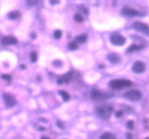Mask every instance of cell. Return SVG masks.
Listing matches in <instances>:
<instances>
[{"mask_svg": "<svg viewBox=\"0 0 149 139\" xmlns=\"http://www.w3.org/2000/svg\"><path fill=\"white\" fill-rule=\"evenodd\" d=\"M111 42L113 44V45H116V46H122L126 43V39L121 36L119 34H114L112 35L111 38Z\"/></svg>", "mask_w": 149, "mask_h": 139, "instance_id": "5b68a950", "label": "cell"}, {"mask_svg": "<svg viewBox=\"0 0 149 139\" xmlns=\"http://www.w3.org/2000/svg\"><path fill=\"white\" fill-rule=\"evenodd\" d=\"M42 139H49V138H47V137H42Z\"/></svg>", "mask_w": 149, "mask_h": 139, "instance_id": "d4e9b609", "label": "cell"}, {"mask_svg": "<svg viewBox=\"0 0 149 139\" xmlns=\"http://www.w3.org/2000/svg\"><path fill=\"white\" fill-rule=\"evenodd\" d=\"M72 75H73L72 73H67V75H63V76H62V77L58 80V83H63V82L69 81L70 79H71V77H72Z\"/></svg>", "mask_w": 149, "mask_h": 139, "instance_id": "8fae6325", "label": "cell"}, {"mask_svg": "<svg viewBox=\"0 0 149 139\" xmlns=\"http://www.w3.org/2000/svg\"><path fill=\"white\" fill-rule=\"evenodd\" d=\"M127 127L129 129H132L134 128V122H133V121H128V122H127Z\"/></svg>", "mask_w": 149, "mask_h": 139, "instance_id": "44dd1931", "label": "cell"}, {"mask_svg": "<svg viewBox=\"0 0 149 139\" xmlns=\"http://www.w3.org/2000/svg\"><path fill=\"white\" fill-rule=\"evenodd\" d=\"M132 81L127 80V79H114L109 82V86L113 89H123L132 86Z\"/></svg>", "mask_w": 149, "mask_h": 139, "instance_id": "6da1fadb", "label": "cell"}, {"mask_svg": "<svg viewBox=\"0 0 149 139\" xmlns=\"http://www.w3.org/2000/svg\"><path fill=\"white\" fill-rule=\"evenodd\" d=\"M109 60L112 62V63H117V62H119V57L118 55H116L115 53H111V54L109 55Z\"/></svg>", "mask_w": 149, "mask_h": 139, "instance_id": "4fadbf2b", "label": "cell"}, {"mask_svg": "<svg viewBox=\"0 0 149 139\" xmlns=\"http://www.w3.org/2000/svg\"><path fill=\"white\" fill-rule=\"evenodd\" d=\"M77 47V43L72 42V43H70V44H69V48H70V49H76Z\"/></svg>", "mask_w": 149, "mask_h": 139, "instance_id": "d6986e66", "label": "cell"}, {"mask_svg": "<svg viewBox=\"0 0 149 139\" xmlns=\"http://www.w3.org/2000/svg\"><path fill=\"white\" fill-rule=\"evenodd\" d=\"M17 17H19V13L17 12H14V13L10 14V17H13V19H16Z\"/></svg>", "mask_w": 149, "mask_h": 139, "instance_id": "7402d4cb", "label": "cell"}, {"mask_svg": "<svg viewBox=\"0 0 149 139\" xmlns=\"http://www.w3.org/2000/svg\"><path fill=\"white\" fill-rule=\"evenodd\" d=\"M100 139H116V137L113 134L109 133V132H106V133L101 135Z\"/></svg>", "mask_w": 149, "mask_h": 139, "instance_id": "9a60e30c", "label": "cell"}, {"mask_svg": "<svg viewBox=\"0 0 149 139\" xmlns=\"http://www.w3.org/2000/svg\"><path fill=\"white\" fill-rule=\"evenodd\" d=\"M3 99H4V102L8 106H13L15 103H16V100H15V98L8 93L3 94Z\"/></svg>", "mask_w": 149, "mask_h": 139, "instance_id": "9c48e42d", "label": "cell"}, {"mask_svg": "<svg viewBox=\"0 0 149 139\" xmlns=\"http://www.w3.org/2000/svg\"><path fill=\"white\" fill-rule=\"evenodd\" d=\"M61 36H62V32L60 30H56L54 32V38H55V39H59Z\"/></svg>", "mask_w": 149, "mask_h": 139, "instance_id": "ac0fdd59", "label": "cell"}, {"mask_svg": "<svg viewBox=\"0 0 149 139\" xmlns=\"http://www.w3.org/2000/svg\"><path fill=\"white\" fill-rule=\"evenodd\" d=\"M74 20L77 21V22H81L83 20V17H82V16L80 14H76V15H74Z\"/></svg>", "mask_w": 149, "mask_h": 139, "instance_id": "e0dca14e", "label": "cell"}, {"mask_svg": "<svg viewBox=\"0 0 149 139\" xmlns=\"http://www.w3.org/2000/svg\"><path fill=\"white\" fill-rule=\"evenodd\" d=\"M142 48V46H138V45H132L129 48H128L127 51L128 52H133V51H136V50H139Z\"/></svg>", "mask_w": 149, "mask_h": 139, "instance_id": "2e32d148", "label": "cell"}, {"mask_svg": "<svg viewBox=\"0 0 149 139\" xmlns=\"http://www.w3.org/2000/svg\"><path fill=\"white\" fill-rule=\"evenodd\" d=\"M116 116H117V117H121L122 116V112L121 111H118L117 113H116Z\"/></svg>", "mask_w": 149, "mask_h": 139, "instance_id": "603a6c76", "label": "cell"}, {"mask_svg": "<svg viewBox=\"0 0 149 139\" xmlns=\"http://www.w3.org/2000/svg\"><path fill=\"white\" fill-rule=\"evenodd\" d=\"M133 26H134V28H135L136 31H139V32H141V33H142V34L149 36V26L147 24H145L144 22L136 21V22H134Z\"/></svg>", "mask_w": 149, "mask_h": 139, "instance_id": "3957f363", "label": "cell"}, {"mask_svg": "<svg viewBox=\"0 0 149 139\" xmlns=\"http://www.w3.org/2000/svg\"><path fill=\"white\" fill-rule=\"evenodd\" d=\"M37 60V53L36 52H32L31 53V61L32 62H36Z\"/></svg>", "mask_w": 149, "mask_h": 139, "instance_id": "ffe728a7", "label": "cell"}, {"mask_svg": "<svg viewBox=\"0 0 149 139\" xmlns=\"http://www.w3.org/2000/svg\"><path fill=\"white\" fill-rule=\"evenodd\" d=\"M3 77L6 78V79H10V76L9 75H3Z\"/></svg>", "mask_w": 149, "mask_h": 139, "instance_id": "cb8c5ba5", "label": "cell"}, {"mask_svg": "<svg viewBox=\"0 0 149 139\" xmlns=\"http://www.w3.org/2000/svg\"><path fill=\"white\" fill-rule=\"evenodd\" d=\"M122 14L124 15L125 17H138L141 16V13L136 10H134L132 8H128V7H124L123 10H122Z\"/></svg>", "mask_w": 149, "mask_h": 139, "instance_id": "8992f818", "label": "cell"}, {"mask_svg": "<svg viewBox=\"0 0 149 139\" xmlns=\"http://www.w3.org/2000/svg\"><path fill=\"white\" fill-rule=\"evenodd\" d=\"M96 112H97L98 116L100 118H102V119H109L112 112V108L109 105H102V106L97 107Z\"/></svg>", "mask_w": 149, "mask_h": 139, "instance_id": "7a4b0ae2", "label": "cell"}, {"mask_svg": "<svg viewBox=\"0 0 149 139\" xmlns=\"http://www.w3.org/2000/svg\"><path fill=\"white\" fill-rule=\"evenodd\" d=\"M86 39H87V36L85 34H82V35H79L76 38V42L77 43H84Z\"/></svg>", "mask_w": 149, "mask_h": 139, "instance_id": "5bb4252c", "label": "cell"}, {"mask_svg": "<svg viewBox=\"0 0 149 139\" xmlns=\"http://www.w3.org/2000/svg\"><path fill=\"white\" fill-rule=\"evenodd\" d=\"M145 139H149V138H145Z\"/></svg>", "mask_w": 149, "mask_h": 139, "instance_id": "484cf974", "label": "cell"}, {"mask_svg": "<svg viewBox=\"0 0 149 139\" xmlns=\"http://www.w3.org/2000/svg\"><path fill=\"white\" fill-rule=\"evenodd\" d=\"M133 71L134 73H141L145 71V65L142 63L141 61H136L135 64L133 65Z\"/></svg>", "mask_w": 149, "mask_h": 139, "instance_id": "ba28073f", "label": "cell"}, {"mask_svg": "<svg viewBox=\"0 0 149 139\" xmlns=\"http://www.w3.org/2000/svg\"><path fill=\"white\" fill-rule=\"evenodd\" d=\"M109 97H111V96H108V95L104 94V93L100 92V91H97V90H93L91 93V98L95 100H105Z\"/></svg>", "mask_w": 149, "mask_h": 139, "instance_id": "52a82bcc", "label": "cell"}, {"mask_svg": "<svg viewBox=\"0 0 149 139\" xmlns=\"http://www.w3.org/2000/svg\"><path fill=\"white\" fill-rule=\"evenodd\" d=\"M59 95L62 97V99H63L65 102H67V100H70V95L69 93H67L66 91H63V90H60L59 91Z\"/></svg>", "mask_w": 149, "mask_h": 139, "instance_id": "7c38bea8", "label": "cell"}, {"mask_svg": "<svg viewBox=\"0 0 149 139\" xmlns=\"http://www.w3.org/2000/svg\"><path fill=\"white\" fill-rule=\"evenodd\" d=\"M125 98L126 99H129L130 100H133V102H136V100H139L141 99V91L139 90H130L128 92L125 93Z\"/></svg>", "mask_w": 149, "mask_h": 139, "instance_id": "277c9868", "label": "cell"}, {"mask_svg": "<svg viewBox=\"0 0 149 139\" xmlns=\"http://www.w3.org/2000/svg\"><path fill=\"white\" fill-rule=\"evenodd\" d=\"M17 40L13 36H8L5 37L4 39L2 40V44L5 46H10V45H14V44H17Z\"/></svg>", "mask_w": 149, "mask_h": 139, "instance_id": "30bf717a", "label": "cell"}]
</instances>
